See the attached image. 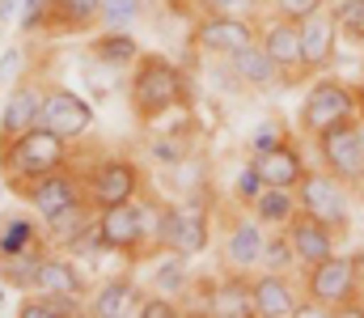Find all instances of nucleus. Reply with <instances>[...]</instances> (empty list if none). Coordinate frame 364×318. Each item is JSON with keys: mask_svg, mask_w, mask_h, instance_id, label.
<instances>
[{"mask_svg": "<svg viewBox=\"0 0 364 318\" xmlns=\"http://www.w3.org/2000/svg\"><path fill=\"white\" fill-rule=\"evenodd\" d=\"M4 187H9V183H0V200H4Z\"/></svg>", "mask_w": 364, "mask_h": 318, "instance_id": "a18cd8bd", "label": "nucleus"}, {"mask_svg": "<svg viewBox=\"0 0 364 318\" xmlns=\"http://www.w3.org/2000/svg\"><path fill=\"white\" fill-rule=\"evenodd\" d=\"M4 297H9V285L0 280V310H4Z\"/></svg>", "mask_w": 364, "mask_h": 318, "instance_id": "37998d69", "label": "nucleus"}, {"mask_svg": "<svg viewBox=\"0 0 364 318\" xmlns=\"http://www.w3.org/2000/svg\"><path fill=\"white\" fill-rule=\"evenodd\" d=\"M284 140H288L284 123H279V119H267V123H259V127H255V136H250V153H267V149L284 144Z\"/></svg>", "mask_w": 364, "mask_h": 318, "instance_id": "f704fd0d", "label": "nucleus"}, {"mask_svg": "<svg viewBox=\"0 0 364 318\" xmlns=\"http://www.w3.org/2000/svg\"><path fill=\"white\" fill-rule=\"evenodd\" d=\"M13 64H17V51H4V60H0V81L13 73Z\"/></svg>", "mask_w": 364, "mask_h": 318, "instance_id": "58836bf2", "label": "nucleus"}, {"mask_svg": "<svg viewBox=\"0 0 364 318\" xmlns=\"http://www.w3.org/2000/svg\"><path fill=\"white\" fill-rule=\"evenodd\" d=\"M229 73L242 81V85H250V90H272L279 85V73H275L272 55H267V47L255 38L250 47H242V51H233L229 55Z\"/></svg>", "mask_w": 364, "mask_h": 318, "instance_id": "b1692460", "label": "nucleus"}, {"mask_svg": "<svg viewBox=\"0 0 364 318\" xmlns=\"http://www.w3.org/2000/svg\"><path fill=\"white\" fill-rule=\"evenodd\" d=\"M97 9L102 0H55L47 30H90L97 26Z\"/></svg>", "mask_w": 364, "mask_h": 318, "instance_id": "cd10ccee", "label": "nucleus"}, {"mask_svg": "<svg viewBox=\"0 0 364 318\" xmlns=\"http://www.w3.org/2000/svg\"><path fill=\"white\" fill-rule=\"evenodd\" d=\"M153 238L166 246V250H178V255H199L208 250V238H212V221L203 204H157L153 212Z\"/></svg>", "mask_w": 364, "mask_h": 318, "instance_id": "0eeeda50", "label": "nucleus"}, {"mask_svg": "<svg viewBox=\"0 0 364 318\" xmlns=\"http://www.w3.org/2000/svg\"><path fill=\"white\" fill-rule=\"evenodd\" d=\"M81 183H85V196L93 208H110V204L136 200L144 191V170L132 157H102L90 170H81Z\"/></svg>", "mask_w": 364, "mask_h": 318, "instance_id": "6e6552de", "label": "nucleus"}, {"mask_svg": "<svg viewBox=\"0 0 364 318\" xmlns=\"http://www.w3.org/2000/svg\"><path fill=\"white\" fill-rule=\"evenodd\" d=\"M51 4H55V0H21V34L47 30V21H51Z\"/></svg>", "mask_w": 364, "mask_h": 318, "instance_id": "72a5a7b5", "label": "nucleus"}, {"mask_svg": "<svg viewBox=\"0 0 364 318\" xmlns=\"http://www.w3.org/2000/svg\"><path fill=\"white\" fill-rule=\"evenodd\" d=\"M174 314H178V306H174V297H166V293H153V297L140 302V318H174Z\"/></svg>", "mask_w": 364, "mask_h": 318, "instance_id": "e433bc0d", "label": "nucleus"}, {"mask_svg": "<svg viewBox=\"0 0 364 318\" xmlns=\"http://www.w3.org/2000/svg\"><path fill=\"white\" fill-rule=\"evenodd\" d=\"M136 17H140V0H102V9H97L102 30H127Z\"/></svg>", "mask_w": 364, "mask_h": 318, "instance_id": "2f4dec72", "label": "nucleus"}, {"mask_svg": "<svg viewBox=\"0 0 364 318\" xmlns=\"http://www.w3.org/2000/svg\"><path fill=\"white\" fill-rule=\"evenodd\" d=\"M186 106V81L182 68L166 55L140 51V60L132 64V110L144 123H157L161 115H174Z\"/></svg>", "mask_w": 364, "mask_h": 318, "instance_id": "f03ea898", "label": "nucleus"}, {"mask_svg": "<svg viewBox=\"0 0 364 318\" xmlns=\"http://www.w3.org/2000/svg\"><path fill=\"white\" fill-rule=\"evenodd\" d=\"M246 208L255 212L267 229H284L292 216H296V187H263L259 196H255V204H246Z\"/></svg>", "mask_w": 364, "mask_h": 318, "instance_id": "bb28decb", "label": "nucleus"}, {"mask_svg": "<svg viewBox=\"0 0 364 318\" xmlns=\"http://www.w3.org/2000/svg\"><path fill=\"white\" fill-rule=\"evenodd\" d=\"M90 55L93 60H102L106 68H132L136 60H140V43H136V34H127V30H102L97 38L90 43Z\"/></svg>", "mask_w": 364, "mask_h": 318, "instance_id": "a878e982", "label": "nucleus"}, {"mask_svg": "<svg viewBox=\"0 0 364 318\" xmlns=\"http://www.w3.org/2000/svg\"><path fill=\"white\" fill-rule=\"evenodd\" d=\"M263 263H267L272 272L301 267V263H296V250H292V242H288L284 229H272V233H267V242H263Z\"/></svg>", "mask_w": 364, "mask_h": 318, "instance_id": "7c9ffc66", "label": "nucleus"}, {"mask_svg": "<svg viewBox=\"0 0 364 318\" xmlns=\"http://www.w3.org/2000/svg\"><path fill=\"white\" fill-rule=\"evenodd\" d=\"M263 242H267V225L250 212V216H229L225 225V238H220V255H225V267H237V272H250L263 263Z\"/></svg>", "mask_w": 364, "mask_h": 318, "instance_id": "4468645a", "label": "nucleus"}, {"mask_svg": "<svg viewBox=\"0 0 364 318\" xmlns=\"http://www.w3.org/2000/svg\"><path fill=\"white\" fill-rule=\"evenodd\" d=\"M68 161H73V144L64 136H55L51 127H43V123H34L30 132H21L17 140H9L0 149V174H4L9 191H17V196L30 183L64 170Z\"/></svg>", "mask_w": 364, "mask_h": 318, "instance_id": "f257e3e1", "label": "nucleus"}, {"mask_svg": "<svg viewBox=\"0 0 364 318\" xmlns=\"http://www.w3.org/2000/svg\"><path fill=\"white\" fill-rule=\"evenodd\" d=\"M153 212H157V204H144L140 196L97 208L93 225H97L102 250L106 255H144V238H153Z\"/></svg>", "mask_w": 364, "mask_h": 318, "instance_id": "20e7f679", "label": "nucleus"}, {"mask_svg": "<svg viewBox=\"0 0 364 318\" xmlns=\"http://www.w3.org/2000/svg\"><path fill=\"white\" fill-rule=\"evenodd\" d=\"M352 196H360V200H364V179L356 183V187H352Z\"/></svg>", "mask_w": 364, "mask_h": 318, "instance_id": "c03bdc74", "label": "nucleus"}, {"mask_svg": "<svg viewBox=\"0 0 364 318\" xmlns=\"http://www.w3.org/2000/svg\"><path fill=\"white\" fill-rule=\"evenodd\" d=\"M301 51H305L309 73L331 68V60H335V51H339V21H335L331 4L301 21Z\"/></svg>", "mask_w": 364, "mask_h": 318, "instance_id": "6ab92c4d", "label": "nucleus"}, {"mask_svg": "<svg viewBox=\"0 0 364 318\" xmlns=\"http://www.w3.org/2000/svg\"><path fill=\"white\" fill-rule=\"evenodd\" d=\"M314 144H318V161H322V170H331L339 183L356 187V183L364 179L360 115H356V119H343V123H335V127H326Z\"/></svg>", "mask_w": 364, "mask_h": 318, "instance_id": "1a4fd4ad", "label": "nucleus"}, {"mask_svg": "<svg viewBox=\"0 0 364 318\" xmlns=\"http://www.w3.org/2000/svg\"><path fill=\"white\" fill-rule=\"evenodd\" d=\"M43 94H47V85H38V81H17V85L4 94V110H0V149L38 123V115H43Z\"/></svg>", "mask_w": 364, "mask_h": 318, "instance_id": "2eb2a0df", "label": "nucleus"}, {"mask_svg": "<svg viewBox=\"0 0 364 318\" xmlns=\"http://www.w3.org/2000/svg\"><path fill=\"white\" fill-rule=\"evenodd\" d=\"M348 204H352V187L339 183L331 170H305V179L296 183V208L305 216H318L335 233H348V225H352Z\"/></svg>", "mask_w": 364, "mask_h": 318, "instance_id": "423d86ee", "label": "nucleus"}, {"mask_svg": "<svg viewBox=\"0 0 364 318\" xmlns=\"http://www.w3.org/2000/svg\"><path fill=\"white\" fill-rule=\"evenodd\" d=\"M140 289L127 280V276H114V280H106L97 293H93L90 302V314L93 318H119V314H140Z\"/></svg>", "mask_w": 364, "mask_h": 318, "instance_id": "393cba45", "label": "nucleus"}, {"mask_svg": "<svg viewBox=\"0 0 364 318\" xmlns=\"http://www.w3.org/2000/svg\"><path fill=\"white\" fill-rule=\"evenodd\" d=\"M331 0H272L275 17H288V21H305V17H314L318 9H326Z\"/></svg>", "mask_w": 364, "mask_h": 318, "instance_id": "c9c22d12", "label": "nucleus"}, {"mask_svg": "<svg viewBox=\"0 0 364 318\" xmlns=\"http://www.w3.org/2000/svg\"><path fill=\"white\" fill-rule=\"evenodd\" d=\"M21 200H26V208L34 212L38 221H51L55 212H64L68 204H81V200H90V196H85L81 174L64 166V170H55V174H47V179L30 183V187L21 191Z\"/></svg>", "mask_w": 364, "mask_h": 318, "instance_id": "ddd939ff", "label": "nucleus"}, {"mask_svg": "<svg viewBox=\"0 0 364 318\" xmlns=\"http://www.w3.org/2000/svg\"><path fill=\"white\" fill-rule=\"evenodd\" d=\"M263 0H191L195 17H255Z\"/></svg>", "mask_w": 364, "mask_h": 318, "instance_id": "c756f323", "label": "nucleus"}, {"mask_svg": "<svg viewBox=\"0 0 364 318\" xmlns=\"http://www.w3.org/2000/svg\"><path fill=\"white\" fill-rule=\"evenodd\" d=\"M13 314L17 318H81L90 314V306H85L81 293H43V289H34V293H21Z\"/></svg>", "mask_w": 364, "mask_h": 318, "instance_id": "5701e85b", "label": "nucleus"}, {"mask_svg": "<svg viewBox=\"0 0 364 318\" xmlns=\"http://www.w3.org/2000/svg\"><path fill=\"white\" fill-rule=\"evenodd\" d=\"M208 314L216 318H255V289L250 276L229 267L225 276H216L208 285Z\"/></svg>", "mask_w": 364, "mask_h": 318, "instance_id": "a211bd4d", "label": "nucleus"}, {"mask_svg": "<svg viewBox=\"0 0 364 318\" xmlns=\"http://www.w3.org/2000/svg\"><path fill=\"white\" fill-rule=\"evenodd\" d=\"M166 4H170V9H182V13L191 9V0H166Z\"/></svg>", "mask_w": 364, "mask_h": 318, "instance_id": "79ce46f5", "label": "nucleus"}, {"mask_svg": "<svg viewBox=\"0 0 364 318\" xmlns=\"http://www.w3.org/2000/svg\"><path fill=\"white\" fill-rule=\"evenodd\" d=\"M250 161H255V170L263 174L267 187H296L305 179V157H301V149L292 140L275 144L267 153H250Z\"/></svg>", "mask_w": 364, "mask_h": 318, "instance_id": "412c9836", "label": "nucleus"}, {"mask_svg": "<svg viewBox=\"0 0 364 318\" xmlns=\"http://www.w3.org/2000/svg\"><path fill=\"white\" fill-rule=\"evenodd\" d=\"M250 289H255V318H296V289L288 280V272H259L250 276Z\"/></svg>", "mask_w": 364, "mask_h": 318, "instance_id": "aec40b11", "label": "nucleus"}, {"mask_svg": "<svg viewBox=\"0 0 364 318\" xmlns=\"http://www.w3.org/2000/svg\"><path fill=\"white\" fill-rule=\"evenodd\" d=\"M259 21L255 17H195V26H191V43L203 51V55H220V60H229L233 51H242V47H250L255 38H259Z\"/></svg>", "mask_w": 364, "mask_h": 318, "instance_id": "f8f14e48", "label": "nucleus"}, {"mask_svg": "<svg viewBox=\"0 0 364 318\" xmlns=\"http://www.w3.org/2000/svg\"><path fill=\"white\" fill-rule=\"evenodd\" d=\"M356 106H360V119H364V77H360V85H356Z\"/></svg>", "mask_w": 364, "mask_h": 318, "instance_id": "a19ab883", "label": "nucleus"}, {"mask_svg": "<svg viewBox=\"0 0 364 318\" xmlns=\"http://www.w3.org/2000/svg\"><path fill=\"white\" fill-rule=\"evenodd\" d=\"M186 285H191L186 255L166 250V259H161V267H157V276H153V289H157V293H166V297H182V293H186Z\"/></svg>", "mask_w": 364, "mask_h": 318, "instance_id": "c85d7f7f", "label": "nucleus"}, {"mask_svg": "<svg viewBox=\"0 0 364 318\" xmlns=\"http://www.w3.org/2000/svg\"><path fill=\"white\" fill-rule=\"evenodd\" d=\"M17 9H21V0H0V21H9Z\"/></svg>", "mask_w": 364, "mask_h": 318, "instance_id": "ea45409f", "label": "nucleus"}, {"mask_svg": "<svg viewBox=\"0 0 364 318\" xmlns=\"http://www.w3.org/2000/svg\"><path fill=\"white\" fill-rule=\"evenodd\" d=\"M356 115H360V106H356V85H348L343 77H318V81H309L305 98L296 106V127H301L309 140H318L326 127H335V123H343V119H356Z\"/></svg>", "mask_w": 364, "mask_h": 318, "instance_id": "7ed1b4c3", "label": "nucleus"}, {"mask_svg": "<svg viewBox=\"0 0 364 318\" xmlns=\"http://www.w3.org/2000/svg\"><path fill=\"white\" fill-rule=\"evenodd\" d=\"M360 272H356V259L352 255H331V259H322V263H314V267H305V297L314 302V306H322V310H335V314H343L348 306H356L360 302Z\"/></svg>", "mask_w": 364, "mask_h": 318, "instance_id": "39448f33", "label": "nucleus"}, {"mask_svg": "<svg viewBox=\"0 0 364 318\" xmlns=\"http://www.w3.org/2000/svg\"><path fill=\"white\" fill-rule=\"evenodd\" d=\"M259 43L267 47L275 73H279V85H301L309 73L305 64V51H301V21H288V17H272L263 30H259Z\"/></svg>", "mask_w": 364, "mask_h": 318, "instance_id": "9d476101", "label": "nucleus"}, {"mask_svg": "<svg viewBox=\"0 0 364 318\" xmlns=\"http://www.w3.org/2000/svg\"><path fill=\"white\" fill-rule=\"evenodd\" d=\"M153 157H157V161H166V166H178L182 149L174 144V136H170V140H153Z\"/></svg>", "mask_w": 364, "mask_h": 318, "instance_id": "4c0bfd02", "label": "nucleus"}, {"mask_svg": "<svg viewBox=\"0 0 364 318\" xmlns=\"http://www.w3.org/2000/svg\"><path fill=\"white\" fill-rule=\"evenodd\" d=\"M34 289H43V293H81V297H85L90 280H85L81 259L47 250V255H43V263H38V280H34ZM34 289H30V293H34Z\"/></svg>", "mask_w": 364, "mask_h": 318, "instance_id": "4be33fe9", "label": "nucleus"}, {"mask_svg": "<svg viewBox=\"0 0 364 318\" xmlns=\"http://www.w3.org/2000/svg\"><path fill=\"white\" fill-rule=\"evenodd\" d=\"M284 233H288V242H292L301 267H314V263H322V259H331V255L339 250V233H335L331 225H322L318 216H305V212H296V216L284 225Z\"/></svg>", "mask_w": 364, "mask_h": 318, "instance_id": "dca6fc26", "label": "nucleus"}, {"mask_svg": "<svg viewBox=\"0 0 364 318\" xmlns=\"http://www.w3.org/2000/svg\"><path fill=\"white\" fill-rule=\"evenodd\" d=\"M38 123H43V127H51L55 136H64L68 144H77V140L93 127V102L85 98V94L68 90V85H47Z\"/></svg>", "mask_w": 364, "mask_h": 318, "instance_id": "9b49d317", "label": "nucleus"}, {"mask_svg": "<svg viewBox=\"0 0 364 318\" xmlns=\"http://www.w3.org/2000/svg\"><path fill=\"white\" fill-rule=\"evenodd\" d=\"M51 238H47V225L34 216V212H0V263L4 259H17V255H30V250H47Z\"/></svg>", "mask_w": 364, "mask_h": 318, "instance_id": "f3484780", "label": "nucleus"}, {"mask_svg": "<svg viewBox=\"0 0 364 318\" xmlns=\"http://www.w3.org/2000/svg\"><path fill=\"white\" fill-rule=\"evenodd\" d=\"M267 183H263V174L255 170V161H242V170L233 174V196H237V204H255V196L263 191Z\"/></svg>", "mask_w": 364, "mask_h": 318, "instance_id": "473e14b6", "label": "nucleus"}, {"mask_svg": "<svg viewBox=\"0 0 364 318\" xmlns=\"http://www.w3.org/2000/svg\"><path fill=\"white\" fill-rule=\"evenodd\" d=\"M360 140H364V119H360Z\"/></svg>", "mask_w": 364, "mask_h": 318, "instance_id": "49530a36", "label": "nucleus"}]
</instances>
